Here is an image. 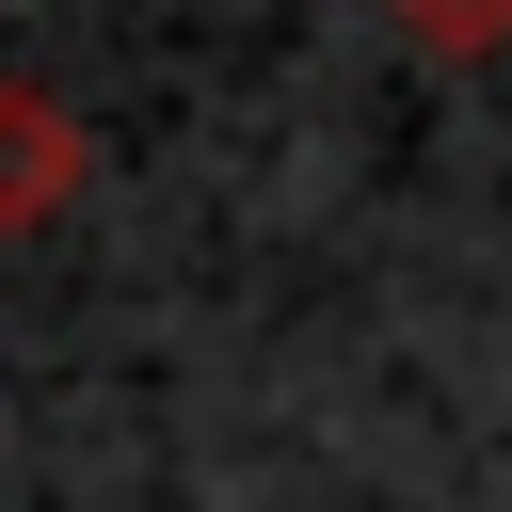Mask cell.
I'll return each mask as SVG.
<instances>
[{
	"instance_id": "obj_1",
	"label": "cell",
	"mask_w": 512,
	"mask_h": 512,
	"mask_svg": "<svg viewBox=\"0 0 512 512\" xmlns=\"http://www.w3.org/2000/svg\"><path fill=\"white\" fill-rule=\"evenodd\" d=\"M80 176H96V128H80L48 80H0V240L64 224V208H80Z\"/></svg>"
},
{
	"instance_id": "obj_2",
	"label": "cell",
	"mask_w": 512,
	"mask_h": 512,
	"mask_svg": "<svg viewBox=\"0 0 512 512\" xmlns=\"http://www.w3.org/2000/svg\"><path fill=\"white\" fill-rule=\"evenodd\" d=\"M432 64H480V48H512V0H384Z\"/></svg>"
}]
</instances>
